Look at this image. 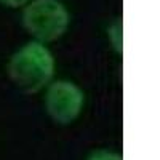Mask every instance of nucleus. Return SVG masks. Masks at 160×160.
Instances as JSON below:
<instances>
[{"mask_svg": "<svg viewBox=\"0 0 160 160\" xmlns=\"http://www.w3.org/2000/svg\"><path fill=\"white\" fill-rule=\"evenodd\" d=\"M88 160H122V155L109 151H96L88 157Z\"/></svg>", "mask_w": 160, "mask_h": 160, "instance_id": "4", "label": "nucleus"}, {"mask_svg": "<svg viewBox=\"0 0 160 160\" xmlns=\"http://www.w3.org/2000/svg\"><path fill=\"white\" fill-rule=\"evenodd\" d=\"M28 0H0V3H3L7 7H19V5H24Z\"/></svg>", "mask_w": 160, "mask_h": 160, "instance_id": "5", "label": "nucleus"}, {"mask_svg": "<svg viewBox=\"0 0 160 160\" xmlns=\"http://www.w3.org/2000/svg\"><path fill=\"white\" fill-rule=\"evenodd\" d=\"M24 28L42 42L59 38L69 26V13L58 0H34L22 13Z\"/></svg>", "mask_w": 160, "mask_h": 160, "instance_id": "2", "label": "nucleus"}, {"mask_svg": "<svg viewBox=\"0 0 160 160\" xmlns=\"http://www.w3.org/2000/svg\"><path fill=\"white\" fill-rule=\"evenodd\" d=\"M83 102V91L68 80L51 83L45 96L47 112L59 125H68L74 122L82 112Z\"/></svg>", "mask_w": 160, "mask_h": 160, "instance_id": "3", "label": "nucleus"}, {"mask_svg": "<svg viewBox=\"0 0 160 160\" xmlns=\"http://www.w3.org/2000/svg\"><path fill=\"white\" fill-rule=\"evenodd\" d=\"M55 74V59L42 43L31 42L11 56L8 75L24 93H37L50 83Z\"/></svg>", "mask_w": 160, "mask_h": 160, "instance_id": "1", "label": "nucleus"}]
</instances>
